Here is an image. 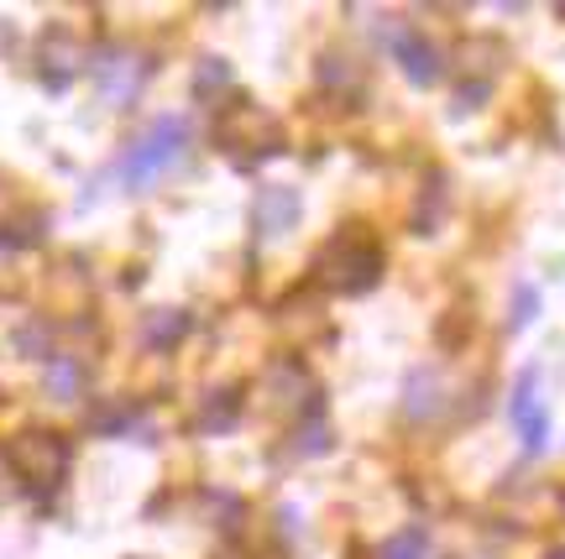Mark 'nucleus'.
I'll return each mask as SVG.
<instances>
[{"label":"nucleus","mask_w":565,"mask_h":559,"mask_svg":"<svg viewBox=\"0 0 565 559\" xmlns=\"http://www.w3.org/2000/svg\"><path fill=\"white\" fill-rule=\"evenodd\" d=\"M215 147H221L236 168H257V162L282 152V126L273 110H263L257 100L236 95V100L215 116Z\"/></svg>","instance_id":"nucleus-2"},{"label":"nucleus","mask_w":565,"mask_h":559,"mask_svg":"<svg viewBox=\"0 0 565 559\" xmlns=\"http://www.w3.org/2000/svg\"><path fill=\"white\" fill-rule=\"evenodd\" d=\"M482 100H487V84H466V89H461V105H456V110H477Z\"/></svg>","instance_id":"nucleus-20"},{"label":"nucleus","mask_w":565,"mask_h":559,"mask_svg":"<svg viewBox=\"0 0 565 559\" xmlns=\"http://www.w3.org/2000/svg\"><path fill=\"white\" fill-rule=\"evenodd\" d=\"M267 398H273L278 413H303V408H320V387H315V377L303 372L299 361H278L267 372Z\"/></svg>","instance_id":"nucleus-9"},{"label":"nucleus","mask_w":565,"mask_h":559,"mask_svg":"<svg viewBox=\"0 0 565 559\" xmlns=\"http://www.w3.org/2000/svg\"><path fill=\"white\" fill-rule=\"evenodd\" d=\"M383 559H429V534L424 528H404L383 544Z\"/></svg>","instance_id":"nucleus-17"},{"label":"nucleus","mask_w":565,"mask_h":559,"mask_svg":"<svg viewBox=\"0 0 565 559\" xmlns=\"http://www.w3.org/2000/svg\"><path fill=\"white\" fill-rule=\"evenodd\" d=\"M299 215H303V200H299V189H288V183H267V189H257V200H252V225H257L263 240L288 236L299 225Z\"/></svg>","instance_id":"nucleus-8"},{"label":"nucleus","mask_w":565,"mask_h":559,"mask_svg":"<svg viewBox=\"0 0 565 559\" xmlns=\"http://www.w3.org/2000/svg\"><path fill=\"white\" fill-rule=\"evenodd\" d=\"M6 460H11V471L21 476V486H32V492H53L68 471V440H63L58 429H21L17 440L6 444Z\"/></svg>","instance_id":"nucleus-4"},{"label":"nucleus","mask_w":565,"mask_h":559,"mask_svg":"<svg viewBox=\"0 0 565 559\" xmlns=\"http://www.w3.org/2000/svg\"><path fill=\"white\" fill-rule=\"evenodd\" d=\"M534 314H540V293H534V288H519V293H513V330L534 324Z\"/></svg>","instance_id":"nucleus-18"},{"label":"nucleus","mask_w":565,"mask_h":559,"mask_svg":"<svg viewBox=\"0 0 565 559\" xmlns=\"http://www.w3.org/2000/svg\"><path fill=\"white\" fill-rule=\"evenodd\" d=\"M17 345H21V356H42V345H47V324L32 320L26 330H17Z\"/></svg>","instance_id":"nucleus-19"},{"label":"nucleus","mask_w":565,"mask_h":559,"mask_svg":"<svg viewBox=\"0 0 565 559\" xmlns=\"http://www.w3.org/2000/svg\"><path fill=\"white\" fill-rule=\"evenodd\" d=\"M42 58H38V74L42 84L58 95V89H68V84L79 79V68H84V47L74 32H63V26H47L42 32V47H38Z\"/></svg>","instance_id":"nucleus-7"},{"label":"nucleus","mask_w":565,"mask_h":559,"mask_svg":"<svg viewBox=\"0 0 565 559\" xmlns=\"http://www.w3.org/2000/svg\"><path fill=\"white\" fill-rule=\"evenodd\" d=\"M84 387V366L74 356H53L47 361V372H42V393L53 402H74Z\"/></svg>","instance_id":"nucleus-14"},{"label":"nucleus","mask_w":565,"mask_h":559,"mask_svg":"<svg viewBox=\"0 0 565 559\" xmlns=\"http://www.w3.org/2000/svg\"><path fill=\"white\" fill-rule=\"evenodd\" d=\"M315 278L330 293H372L383 278V246L366 225H345L324 240L320 261H315Z\"/></svg>","instance_id":"nucleus-1"},{"label":"nucleus","mask_w":565,"mask_h":559,"mask_svg":"<svg viewBox=\"0 0 565 559\" xmlns=\"http://www.w3.org/2000/svg\"><path fill=\"white\" fill-rule=\"evenodd\" d=\"M393 58H398V68L408 74V84H419V89L440 79V68H445L440 47L424 42L419 32H398V37H393Z\"/></svg>","instance_id":"nucleus-10"},{"label":"nucleus","mask_w":565,"mask_h":559,"mask_svg":"<svg viewBox=\"0 0 565 559\" xmlns=\"http://www.w3.org/2000/svg\"><path fill=\"white\" fill-rule=\"evenodd\" d=\"M550 559H565V549H555V555H550Z\"/></svg>","instance_id":"nucleus-21"},{"label":"nucleus","mask_w":565,"mask_h":559,"mask_svg":"<svg viewBox=\"0 0 565 559\" xmlns=\"http://www.w3.org/2000/svg\"><path fill=\"white\" fill-rule=\"evenodd\" d=\"M189 309H147V320H141V340L152 345V351H173L183 335H189Z\"/></svg>","instance_id":"nucleus-12"},{"label":"nucleus","mask_w":565,"mask_h":559,"mask_svg":"<svg viewBox=\"0 0 565 559\" xmlns=\"http://www.w3.org/2000/svg\"><path fill=\"white\" fill-rule=\"evenodd\" d=\"M42 236H47V215H42V209H26V215H17V221H6L0 246H38Z\"/></svg>","instance_id":"nucleus-15"},{"label":"nucleus","mask_w":565,"mask_h":559,"mask_svg":"<svg viewBox=\"0 0 565 559\" xmlns=\"http://www.w3.org/2000/svg\"><path fill=\"white\" fill-rule=\"evenodd\" d=\"M221 89H231V63L200 58V68H194V95H200V100H215Z\"/></svg>","instance_id":"nucleus-16"},{"label":"nucleus","mask_w":565,"mask_h":559,"mask_svg":"<svg viewBox=\"0 0 565 559\" xmlns=\"http://www.w3.org/2000/svg\"><path fill=\"white\" fill-rule=\"evenodd\" d=\"M183 152H189V120L183 116H158L137 141H131V152L121 158L126 189H131V194L152 189V179H158L162 168H173Z\"/></svg>","instance_id":"nucleus-3"},{"label":"nucleus","mask_w":565,"mask_h":559,"mask_svg":"<svg viewBox=\"0 0 565 559\" xmlns=\"http://www.w3.org/2000/svg\"><path fill=\"white\" fill-rule=\"evenodd\" d=\"M242 419V387H221V393H210L200 408V434H231V423Z\"/></svg>","instance_id":"nucleus-13"},{"label":"nucleus","mask_w":565,"mask_h":559,"mask_svg":"<svg viewBox=\"0 0 565 559\" xmlns=\"http://www.w3.org/2000/svg\"><path fill=\"white\" fill-rule=\"evenodd\" d=\"M513 429H519L529 455H540L550 444V413H545V398H540V366H524V377L513 387Z\"/></svg>","instance_id":"nucleus-6"},{"label":"nucleus","mask_w":565,"mask_h":559,"mask_svg":"<svg viewBox=\"0 0 565 559\" xmlns=\"http://www.w3.org/2000/svg\"><path fill=\"white\" fill-rule=\"evenodd\" d=\"M445 408V381L435 366H414L404 381V413L408 419H435Z\"/></svg>","instance_id":"nucleus-11"},{"label":"nucleus","mask_w":565,"mask_h":559,"mask_svg":"<svg viewBox=\"0 0 565 559\" xmlns=\"http://www.w3.org/2000/svg\"><path fill=\"white\" fill-rule=\"evenodd\" d=\"M147 74H152V63L141 58V53H131V47H116V53H100V58H95L100 100L116 105V110H126V105L137 100L141 84H147Z\"/></svg>","instance_id":"nucleus-5"}]
</instances>
